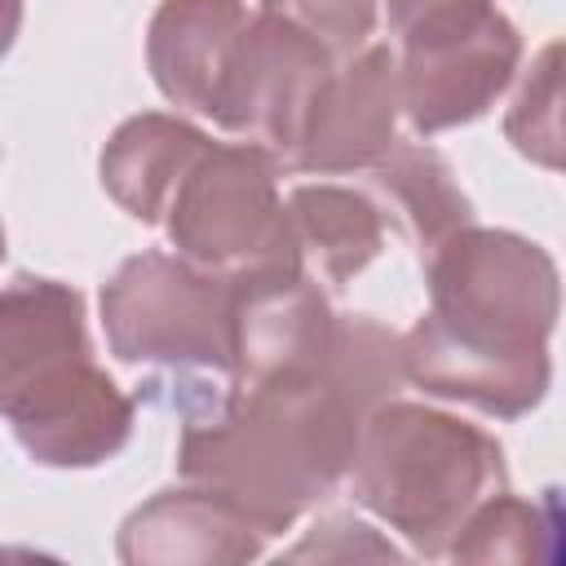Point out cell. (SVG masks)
I'll return each instance as SVG.
<instances>
[{"label": "cell", "instance_id": "obj_21", "mask_svg": "<svg viewBox=\"0 0 566 566\" xmlns=\"http://www.w3.org/2000/svg\"><path fill=\"white\" fill-rule=\"evenodd\" d=\"M0 261H4V226H0Z\"/></svg>", "mask_w": 566, "mask_h": 566}, {"label": "cell", "instance_id": "obj_17", "mask_svg": "<svg viewBox=\"0 0 566 566\" xmlns=\"http://www.w3.org/2000/svg\"><path fill=\"white\" fill-rule=\"evenodd\" d=\"M557 102H562L557 44H548L535 57V66L526 71V80H522V88H517V97L509 106V119H504L509 142L526 159H535L544 168H557L562 164V111H557Z\"/></svg>", "mask_w": 566, "mask_h": 566}, {"label": "cell", "instance_id": "obj_1", "mask_svg": "<svg viewBox=\"0 0 566 566\" xmlns=\"http://www.w3.org/2000/svg\"><path fill=\"white\" fill-rule=\"evenodd\" d=\"M402 336L367 314H340L323 367L230 389L221 411L186 420L177 473L234 504L261 535H283L349 478L371 407L398 394Z\"/></svg>", "mask_w": 566, "mask_h": 566}, {"label": "cell", "instance_id": "obj_13", "mask_svg": "<svg viewBox=\"0 0 566 566\" xmlns=\"http://www.w3.org/2000/svg\"><path fill=\"white\" fill-rule=\"evenodd\" d=\"M208 142L212 137L181 115H164V111L133 115L102 146V159H97L102 186L128 217L159 226L177 181L186 177V168L199 159Z\"/></svg>", "mask_w": 566, "mask_h": 566}, {"label": "cell", "instance_id": "obj_12", "mask_svg": "<svg viewBox=\"0 0 566 566\" xmlns=\"http://www.w3.org/2000/svg\"><path fill=\"white\" fill-rule=\"evenodd\" d=\"M248 18L243 0H159L146 27V66L155 88L177 111L212 119Z\"/></svg>", "mask_w": 566, "mask_h": 566}, {"label": "cell", "instance_id": "obj_7", "mask_svg": "<svg viewBox=\"0 0 566 566\" xmlns=\"http://www.w3.org/2000/svg\"><path fill=\"white\" fill-rule=\"evenodd\" d=\"M398 102L420 137L486 115L522 62L517 27L491 0L420 18L398 31Z\"/></svg>", "mask_w": 566, "mask_h": 566}, {"label": "cell", "instance_id": "obj_8", "mask_svg": "<svg viewBox=\"0 0 566 566\" xmlns=\"http://www.w3.org/2000/svg\"><path fill=\"white\" fill-rule=\"evenodd\" d=\"M332 66L336 57L318 40H310L305 31H296L274 13H256L248 18L230 53V71L221 80L212 124L270 150L287 172L305 111Z\"/></svg>", "mask_w": 566, "mask_h": 566}, {"label": "cell", "instance_id": "obj_4", "mask_svg": "<svg viewBox=\"0 0 566 566\" xmlns=\"http://www.w3.org/2000/svg\"><path fill=\"white\" fill-rule=\"evenodd\" d=\"M504 478V451L486 429L402 398L367 411L349 464L354 500L420 557H447L464 517Z\"/></svg>", "mask_w": 566, "mask_h": 566}, {"label": "cell", "instance_id": "obj_9", "mask_svg": "<svg viewBox=\"0 0 566 566\" xmlns=\"http://www.w3.org/2000/svg\"><path fill=\"white\" fill-rule=\"evenodd\" d=\"M336 310L301 261L230 274L234 323V389L305 376L327 363L336 340Z\"/></svg>", "mask_w": 566, "mask_h": 566}, {"label": "cell", "instance_id": "obj_16", "mask_svg": "<svg viewBox=\"0 0 566 566\" xmlns=\"http://www.w3.org/2000/svg\"><path fill=\"white\" fill-rule=\"evenodd\" d=\"M557 522L553 504L522 500L513 491H491L455 531L447 557L455 562H535L553 557Z\"/></svg>", "mask_w": 566, "mask_h": 566}, {"label": "cell", "instance_id": "obj_19", "mask_svg": "<svg viewBox=\"0 0 566 566\" xmlns=\"http://www.w3.org/2000/svg\"><path fill=\"white\" fill-rule=\"evenodd\" d=\"M385 4V18L394 31H407L411 22L420 18H433V13H447V9H469V4H486V0H380Z\"/></svg>", "mask_w": 566, "mask_h": 566}, {"label": "cell", "instance_id": "obj_15", "mask_svg": "<svg viewBox=\"0 0 566 566\" xmlns=\"http://www.w3.org/2000/svg\"><path fill=\"white\" fill-rule=\"evenodd\" d=\"M367 177L371 190L380 195V212H389L402 226V234L420 248V256L473 221V208L455 186L447 159L420 142H398Z\"/></svg>", "mask_w": 566, "mask_h": 566}, {"label": "cell", "instance_id": "obj_14", "mask_svg": "<svg viewBox=\"0 0 566 566\" xmlns=\"http://www.w3.org/2000/svg\"><path fill=\"white\" fill-rule=\"evenodd\" d=\"M283 212L301 261L314 265L327 283H349L354 274H363L385 243L380 203L349 186H332V181L296 186Z\"/></svg>", "mask_w": 566, "mask_h": 566}, {"label": "cell", "instance_id": "obj_2", "mask_svg": "<svg viewBox=\"0 0 566 566\" xmlns=\"http://www.w3.org/2000/svg\"><path fill=\"white\" fill-rule=\"evenodd\" d=\"M424 283L429 310L402 332L407 385L500 420L539 407L553 380V256L513 230L469 221L424 252Z\"/></svg>", "mask_w": 566, "mask_h": 566}, {"label": "cell", "instance_id": "obj_5", "mask_svg": "<svg viewBox=\"0 0 566 566\" xmlns=\"http://www.w3.org/2000/svg\"><path fill=\"white\" fill-rule=\"evenodd\" d=\"M279 159L252 142H208L164 208L177 256L212 274L301 261L279 199Z\"/></svg>", "mask_w": 566, "mask_h": 566}, {"label": "cell", "instance_id": "obj_11", "mask_svg": "<svg viewBox=\"0 0 566 566\" xmlns=\"http://www.w3.org/2000/svg\"><path fill=\"white\" fill-rule=\"evenodd\" d=\"M261 531L221 495L186 482L155 491L119 526V562L133 566H234L261 557Z\"/></svg>", "mask_w": 566, "mask_h": 566}, {"label": "cell", "instance_id": "obj_10", "mask_svg": "<svg viewBox=\"0 0 566 566\" xmlns=\"http://www.w3.org/2000/svg\"><path fill=\"white\" fill-rule=\"evenodd\" d=\"M398 119H402V102H398L394 49L363 44L358 53L340 57L318 84L287 168L314 177L371 172L402 142Z\"/></svg>", "mask_w": 566, "mask_h": 566}, {"label": "cell", "instance_id": "obj_18", "mask_svg": "<svg viewBox=\"0 0 566 566\" xmlns=\"http://www.w3.org/2000/svg\"><path fill=\"white\" fill-rule=\"evenodd\" d=\"M376 4L380 0H261V13L292 22L340 62L358 53L376 31Z\"/></svg>", "mask_w": 566, "mask_h": 566}, {"label": "cell", "instance_id": "obj_20", "mask_svg": "<svg viewBox=\"0 0 566 566\" xmlns=\"http://www.w3.org/2000/svg\"><path fill=\"white\" fill-rule=\"evenodd\" d=\"M18 31H22V0H0V57L13 49Z\"/></svg>", "mask_w": 566, "mask_h": 566}, {"label": "cell", "instance_id": "obj_3", "mask_svg": "<svg viewBox=\"0 0 566 566\" xmlns=\"http://www.w3.org/2000/svg\"><path fill=\"white\" fill-rule=\"evenodd\" d=\"M0 416L44 469H93L124 451L133 398L97 367L71 283L18 274L0 287Z\"/></svg>", "mask_w": 566, "mask_h": 566}, {"label": "cell", "instance_id": "obj_6", "mask_svg": "<svg viewBox=\"0 0 566 566\" xmlns=\"http://www.w3.org/2000/svg\"><path fill=\"white\" fill-rule=\"evenodd\" d=\"M102 327L119 363L230 371V274L177 252H137L102 287Z\"/></svg>", "mask_w": 566, "mask_h": 566}]
</instances>
